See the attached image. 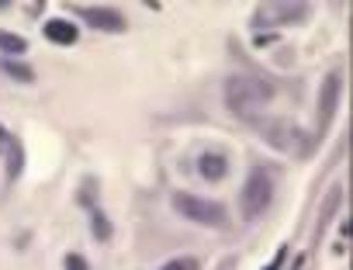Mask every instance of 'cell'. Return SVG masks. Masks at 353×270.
Wrapping results in <instances>:
<instances>
[{
    "label": "cell",
    "instance_id": "cell-1",
    "mask_svg": "<svg viewBox=\"0 0 353 270\" xmlns=\"http://www.w3.org/2000/svg\"><path fill=\"white\" fill-rule=\"evenodd\" d=\"M274 97V87L260 76H250V73H239V76H229L225 80V104L232 114L253 121L256 111H263Z\"/></svg>",
    "mask_w": 353,
    "mask_h": 270
},
{
    "label": "cell",
    "instance_id": "cell-2",
    "mask_svg": "<svg viewBox=\"0 0 353 270\" xmlns=\"http://www.w3.org/2000/svg\"><path fill=\"white\" fill-rule=\"evenodd\" d=\"M270 201H274V170L253 167L250 177H246V184H243V191H239V211H243V218L246 222L260 218L270 208Z\"/></svg>",
    "mask_w": 353,
    "mask_h": 270
},
{
    "label": "cell",
    "instance_id": "cell-3",
    "mask_svg": "<svg viewBox=\"0 0 353 270\" xmlns=\"http://www.w3.org/2000/svg\"><path fill=\"white\" fill-rule=\"evenodd\" d=\"M173 211L191 218V222H198V225H212V229H222L229 222V215H225V208L219 201H205V198L188 194V191H176L173 194Z\"/></svg>",
    "mask_w": 353,
    "mask_h": 270
},
{
    "label": "cell",
    "instance_id": "cell-4",
    "mask_svg": "<svg viewBox=\"0 0 353 270\" xmlns=\"http://www.w3.org/2000/svg\"><path fill=\"white\" fill-rule=\"evenodd\" d=\"M339 94H343V76L329 73L322 80V90H319V135H325V128L332 125V114L339 107Z\"/></svg>",
    "mask_w": 353,
    "mask_h": 270
},
{
    "label": "cell",
    "instance_id": "cell-5",
    "mask_svg": "<svg viewBox=\"0 0 353 270\" xmlns=\"http://www.w3.org/2000/svg\"><path fill=\"white\" fill-rule=\"evenodd\" d=\"M77 14L90 25V28H101V32H125V18L111 8H77Z\"/></svg>",
    "mask_w": 353,
    "mask_h": 270
},
{
    "label": "cell",
    "instance_id": "cell-6",
    "mask_svg": "<svg viewBox=\"0 0 353 270\" xmlns=\"http://www.w3.org/2000/svg\"><path fill=\"white\" fill-rule=\"evenodd\" d=\"M46 39L56 45H77V25L66 18H52V21H46Z\"/></svg>",
    "mask_w": 353,
    "mask_h": 270
},
{
    "label": "cell",
    "instance_id": "cell-7",
    "mask_svg": "<svg viewBox=\"0 0 353 270\" xmlns=\"http://www.w3.org/2000/svg\"><path fill=\"white\" fill-rule=\"evenodd\" d=\"M198 170H201V177H205V180H212V184H215V180H222V177L229 174V160H225L222 153H205V156H201V163H198Z\"/></svg>",
    "mask_w": 353,
    "mask_h": 270
},
{
    "label": "cell",
    "instance_id": "cell-8",
    "mask_svg": "<svg viewBox=\"0 0 353 270\" xmlns=\"http://www.w3.org/2000/svg\"><path fill=\"white\" fill-rule=\"evenodd\" d=\"M25 170V149L18 139H8V180H18Z\"/></svg>",
    "mask_w": 353,
    "mask_h": 270
},
{
    "label": "cell",
    "instance_id": "cell-9",
    "mask_svg": "<svg viewBox=\"0 0 353 270\" xmlns=\"http://www.w3.org/2000/svg\"><path fill=\"white\" fill-rule=\"evenodd\" d=\"M90 229H94V236H97V242H108L111 239V222L104 218V211L101 208H90Z\"/></svg>",
    "mask_w": 353,
    "mask_h": 270
},
{
    "label": "cell",
    "instance_id": "cell-10",
    "mask_svg": "<svg viewBox=\"0 0 353 270\" xmlns=\"http://www.w3.org/2000/svg\"><path fill=\"white\" fill-rule=\"evenodd\" d=\"M0 70H4L11 80H21V83H32V80H35V70L25 66V63H11V59H4V63H0Z\"/></svg>",
    "mask_w": 353,
    "mask_h": 270
},
{
    "label": "cell",
    "instance_id": "cell-11",
    "mask_svg": "<svg viewBox=\"0 0 353 270\" xmlns=\"http://www.w3.org/2000/svg\"><path fill=\"white\" fill-rule=\"evenodd\" d=\"M339 198H343V194H339V187H336V191H329V198H325V208H322V215H319V236H322V229L329 225V218L336 215V205H339Z\"/></svg>",
    "mask_w": 353,
    "mask_h": 270
},
{
    "label": "cell",
    "instance_id": "cell-12",
    "mask_svg": "<svg viewBox=\"0 0 353 270\" xmlns=\"http://www.w3.org/2000/svg\"><path fill=\"white\" fill-rule=\"evenodd\" d=\"M0 49H4V52H25L28 49V42L21 39V35H14V32H0Z\"/></svg>",
    "mask_w": 353,
    "mask_h": 270
},
{
    "label": "cell",
    "instance_id": "cell-13",
    "mask_svg": "<svg viewBox=\"0 0 353 270\" xmlns=\"http://www.w3.org/2000/svg\"><path fill=\"white\" fill-rule=\"evenodd\" d=\"M159 270H201V263H198L194 256H176V260H170V263H163Z\"/></svg>",
    "mask_w": 353,
    "mask_h": 270
},
{
    "label": "cell",
    "instance_id": "cell-14",
    "mask_svg": "<svg viewBox=\"0 0 353 270\" xmlns=\"http://www.w3.org/2000/svg\"><path fill=\"white\" fill-rule=\"evenodd\" d=\"M63 263H66V270H90V263H87V260H83L80 253H70V256H66Z\"/></svg>",
    "mask_w": 353,
    "mask_h": 270
},
{
    "label": "cell",
    "instance_id": "cell-15",
    "mask_svg": "<svg viewBox=\"0 0 353 270\" xmlns=\"http://www.w3.org/2000/svg\"><path fill=\"white\" fill-rule=\"evenodd\" d=\"M284 260H288V246H281V249H277V256H274L263 270H281V267H284Z\"/></svg>",
    "mask_w": 353,
    "mask_h": 270
},
{
    "label": "cell",
    "instance_id": "cell-16",
    "mask_svg": "<svg viewBox=\"0 0 353 270\" xmlns=\"http://www.w3.org/2000/svg\"><path fill=\"white\" fill-rule=\"evenodd\" d=\"M8 139H11V135L4 132V125H0V146H8Z\"/></svg>",
    "mask_w": 353,
    "mask_h": 270
}]
</instances>
